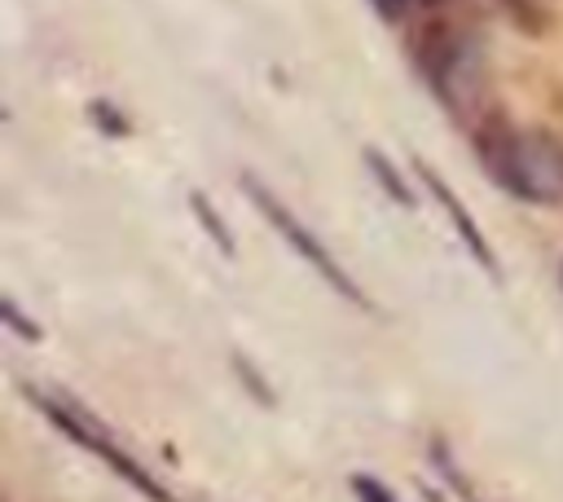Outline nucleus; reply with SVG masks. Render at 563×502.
Instances as JSON below:
<instances>
[{"label":"nucleus","mask_w":563,"mask_h":502,"mask_svg":"<svg viewBox=\"0 0 563 502\" xmlns=\"http://www.w3.org/2000/svg\"><path fill=\"white\" fill-rule=\"evenodd\" d=\"M484 172L523 203H563V141L528 128H493L479 141Z\"/></svg>","instance_id":"1"},{"label":"nucleus","mask_w":563,"mask_h":502,"mask_svg":"<svg viewBox=\"0 0 563 502\" xmlns=\"http://www.w3.org/2000/svg\"><path fill=\"white\" fill-rule=\"evenodd\" d=\"M242 189H246V194H251V203L264 211V220H268V225H273V229L295 247V255H299L303 264H312V269H317V277H325V282L334 286V295H343V299H352V304H361V308H374V304L365 299V291L343 273V264L325 251V242H321V238H317V233H312V229H308V225H303V220H299V216H295V211H290V207H286V203H282V198L260 181V176H242Z\"/></svg>","instance_id":"2"},{"label":"nucleus","mask_w":563,"mask_h":502,"mask_svg":"<svg viewBox=\"0 0 563 502\" xmlns=\"http://www.w3.org/2000/svg\"><path fill=\"white\" fill-rule=\"evenodd\" d=\"M35 401H40V410H44V414H48V418H53V423L75 440V445H84L88 454H97V458H101L114 476H123L136 493H145L150 502H172V493H167V489H163L145 467H136V462H132V458L110 440V432H106L88 410H79L75 401H62V396H35Z\"/></svg>","instance_id":"3"},{"label":"nucleus","mask_w":563,"mask_h":502,"mask_svg":"<svg viewBox=\"0 0 563 502\" xmlns=\"http://www.w3.org/2000/svg\"><path fill=\"white\" fill-rule=\"evenodd\" d=\"M418 176H422V185L431 189V198L444 207V216H449V225H453V233L466 242V251L475 255V264L479 269H488L493 277H501V269H497V260H493V251H488V242H484V233H479V225L471 220V211H466V203L435 176V167H427V163H418Z\"/></svg>","instance_id":"4"},{"label":"nucleus","mask_w":563,"mask_h":502,"mask_svg":"<svg viewBox=\"0 0 563 502\" xmlns=\"http://www.w3.org/2000/svg\"><path fill=\"white\" fill-rule=\"evenodd\" d=\"M365 167L378 176V185H383V189H387V194H391L400 207H413V194H409V185L400 181V172H396V167H391V163H387L378 150H365Z\"/></svg>","instance_id":"5"},{"label":"nucleus","mask_w":563,"mask_h":502,"mask_svg":"<svg viewBox=\"0 0 563 502\" xmlns=\"http://www.w3.org/2000/svg\"><path fill=\"white\" fill-rule=\"evenodd\" d=\"M189 207H194V216H198V225L207 229V238H211V242H216V247H220L224 255H233V233L224 229V220H220V211H216V207H211V203H207L202 194H189Z\"/></svg>","instance_id":"6"},{"label":"nucleus","mask_w":563,"mask_h":502,"mask_svg":"<svg viewBox=\"0 0 563 502\" xmlns=\"http://www.w3.org/2000/svg\"><path fill=\"white\" fill-rule=\"evenodd\" d=\"M352 493H356L361 502H396V498H391V489H387V484H378L374 476H352Z\"/></svg>","instance_id":"7"},{"label":"nucleus","mask_w":563,"mask_h":502,"mask_svg":"<svg viewBox=\"0 0 563 502\" xmlns=\"http://www.w3.org/2000/svg\"><path fill=\"white\" fill-rule=\"evenodd\" d=\"M233 370L242 374V383H251V388H255V396H260L264 405H273V388H268V383H264V379L255 374V365H251L246 357H233Z\"/></svg>","instance_id":"8"},{"label":"nucleus","mask_w":563,"mask_h":502,"mask_svg":"<svg viewBox=\"0 0 563 502\" xmlns=\"http://www.w3.org/2000/svg\"><path fill=\"white\" fill-rule=\"evenodd\" d=\"M0 313H4V321H9L22 339H40V326H35V321H26V317L18 313V304H13V299H4V304H0Z\"/></svg>","instance_id":"9"},{"label":"nucleus","mask_w":563,"mask_h":502,"mask_svg":"<svg viewBox=\"0 0 563 502\" xmlns=\"http://www.w3.org/2000/svg\"><path fill=\"white\" fill-rule=\"evenodd\" d=\"M378 4V13H387V18H400L409 4H431V0H374Z\"/></svg>","instance_id":"10"},{"label":"nucleus","mask_w":563,"mask_h":502,"mask_svg":"<svg viewBox=\"0 0 563 502\" xmlns=\"http://www.w3.org/2000/svg\"><path fill=\"white\" fill-rule=\"evenodd\" d=\"M92 114H97V123H101V128L110 123V132H128V128L114 119V110H110V106H101V101H97V106H92Z\"/></svg>","instance_id":"11"},{"label":"nucleus","mask_w":563,"mask_h":502,"mask_svg":"<svg viewBox=\"0 0 563 502\" xmlns=\"http://www.w3.org/2000/svg\"><path fill=\"white\" fill-rule=\"evenodd\" d=\"M427 502H444V498H440V493H435V489H427Z\"/></svg>","instance_id":"12"}]
</instances>
